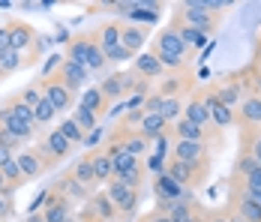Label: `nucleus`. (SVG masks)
Listing matches in <instances>:
<instances>
[{
  "label": "nucleus",
  "instance_id": "1",
  "mask_svg": "<svg viewBox=\"0 0 261 222\" xmlns=\"http://www.w3.org/2000/svg\"><path fill=\"white\" fill-rule=\"evenodd\" d=\"M63 57L84 66L87 72H102L108 66L105 60V51L99 48V39H96V27L93 30H81L75 36L66 39V48H63Z\"/></svg>",
  "mask_w": 261,
  "mask_h": 222
},
{
  "label": "nucleus",
  "instance_id": "2",
  "mask_svg": "<svg viewBox=\"0 0 261 222\" xmlns=\"http://www.w3.org/2000/svg\"><path fill=\"white\" fill-rule=\"evenodd\" d=\"M150 54L156 57L159 63L165 66V72H183L186 66H189V60L186 57H192V51L183 45L180 39H177V33L174 30H159L156 36L150 39Z\"/></svg>",
  "mask_w": 261,
  "mask_h": 222
},
{
  "label": "nucleus",
  "instance_id": "3",
  "mask_svg": "<svg viewBox=\"0 0 261 222\" xmlns=\"http://www.w3.org/2000/svg\"><path fill=\"white\" fill-rule=\"evenodd\" d=\"M33 147V153L39 156V162H42V168H45V174L54 171L60 162H66L69 156H72V144L60 135V129H51V132H42L39 138H36V144H30Z\"/></svg>",
  "mask_w": 261,
  "mask_h": 222
},
{
  "label": "nucleus",
  "instance_id": "4",
  "mask_svg": "<svg viewBox=\"0 0 261 222\" xmlns=\"http://www.w3.org/2000/svg\"><path fill=\"white\" fill-rule=\"evenodd\" d=\"M177 12L183 15L186 24L195 27L204 36H213L219 30V24H222V15L219 12H210L207 0H183V3H177Z\"/></svg>",
  "mask_w": 261,
  "mask_h": 222
},
{
  "label": "nucleus",
  "instance_id": "5",
  "mask_svg": "<svg viewBox=\"0 0 261 222\" xmlns=\"http://www.w3.org/2000/svg\"><path fill=\"white\" fill-rule=\"evenodd\" d=\"M177 186H183L186 192L189 189H201L204 186V180L210 177V168H201V165H189V162H180V159H174V156H168L165 159V171Z\"/></svg>",
  "mask_w": 261,
  "mask_h": 222
},
{
  "label": "nucleus",
  "instance_id": "6",
  "mask_svg": "<svg viewBox=\"0 0 261 222\" xmlns=\"http://www.w3.org/2000/svg\"><path fill=\"white\" fill-rule=\"evenodd\" d=\"M213 153L219 150L207 144V141H174L171 144V156L180 159V162H189V165H201V168H213Z\"/></svg>",
  "mask_w": 261,
  "mask_h": 222
},
{
  "label": "nucleus",
  "instance_id": "7",
  "mask_svg": "<svg viewBox=\"0 0 261 222\" xmlns=\"http://www.w3.org/2000/svg\"><path fill=\"white\" fill-rule=\"evenodd\" d=\"M0 27L6 30L9 45H12L15 51H21V54H27V51L39 42V36H42V33H39L33 24H27V21H21V18H15V15H6Z\"/></svg>",
  "mask_w": 261,
  "mask_h": 222
},
{
  "label": "nucleus",
  "instance_id": "8",
  "mask_svg": "<svg viewBox=\"0 0 261 222\" xmlns=\"http://www.w3.org/2000/svg\"><path fill=\"white\" fill-rule=\"evenodd\" d=\"M105 192L114 201L120 219H132V216H135L138 201H141V189H129V186H123L120 180H111V183H105Z\"/></svg>",
  "mask_w": 261,
  "mask_h": 222
},
{
  "label": "nucleus",
  "instance_id": "9",
  "mask_svg": "<svg viewBox=\"0 0 261 222\" xmlns=\"http://www.w3.org/2000/svg\"><path fill=\"white\" fill-rule=\"evenodd\" d=\"M198 84H195V78L189 69H183V72H168L162 78V84L156 87V93L162 99H186L192 90H195Z\"/></svg>",
  "mask_w": 261,
  "mask_h": 222
},
{
  "label": "nucleus",
  "instance_id": "10",
  "mask_svg": "<svg viewBox=\"0 0 261 222\" xmlns=\"http://www.w3.org/2000/svg\"><path fill=\"white\" fill-rule=\"evenodd\" d=\"M42 87H45V96L51 99V105L57 108V114L75 108V96H79V93H72V90L63 84V78H60L57 72H51L48 78H42Z\"/></svg>",
  "mask_w": 261,
  "mask_h": 222
},
{
  "label": "nucleus",
  "instance_id": "11",
  "mask_svg": "<svg viewBox=\"0 0 261 222\" xmlns=\"http://www.w3.org/2000/svg\"><path fill=\"white\" fill-rule=\"evenodd\" d=\"M168 30H174V33H177V39H180L189 51H198V48H204V45H207V36H204V33H198L195 27L186 24V21H183V15L177 12V6H174V12H171V18H168Z\"/></svg>",
  "mask_w": 261,
  "mask_h": 222
},
{
  "label": "nucleus",
  "instance_id": "12",
  "mask_svg": "<svg viewBox=\"0 0 261 222\" xmlns=\"http://www.w3.org/2000/svg\"><path fill=\"white\" fill-rule=\"evenodd\" d=\"M234 124L240 132L261 129V96H243V102L234 108Z\"/></svg>",
  "mask_w": 261,
  "mask_h": 222
},
{
  "label": "nucleus",
  "instance_id": "13",
  "mask_svg": "<svg viewBox=\"0 0 261 222\" xmlns=\"http://www.w3.org/2000/svg\"><path fill=\"white\" fill-rule=\"evenodd\" d=\"M54 72L63 78V84H66V87H69L72 93H79V90L84 93V90H87L90 72H87L84 66H79V63H72V60H66V57H63V60H60V66H57Z\"/></svg>",
  "mask_w": 261,
  "mask_h": 222
},
{
  "label": "nucleus",
  "instance_id": "14",
  "mask_svg": "<svg viewBox=\"0 0 261 222\" xmlns=\"http://www.w3.org/2000/svg\"><path fill=\"white\" fill-rule=\"evenodd\" d=\"M183 117H186V120H192V124H198V126H204V129H210V126H213V120H210V111H207V105H204V90H201V87H195V90L186 96Z\"/></svg>",
  "mask_w": 261,
  "mask_h": 222
},
{
  "label": "nucleus",
  "instance_id": "15",
  "mask_svg": "<svg viewBox=\"0 0 261 222\" xmlns=\"http://www.w3.org/2000/svg\"><path fill=\"white\" fill-rule=\"evenodd\" d=\"M201 90H204V105H207V111H210L213 126H216V129H228V126H234V108H228L225 102H219V99L210 93L207 84H204Z\"/></svg>",
  "mask_w": 261,
  "mask_h": 222
},
{
  "label": "nucleus",
  "instance_id": "16",
  "mask_svg": "<svg viewBox=\"0 0 261 222\" xmlns=\"http://www.w3.org/2000/svg\"><path fill=\"white\" fill-rule=\"evenodd\" d=\"M84 207H87V210H90V213H93L99 222H117V219H120V213H117L114 201L108 198V192H105V189L93 192V195H90V201H87Z\"/></svg>",
  "mask_w": 261,
  "mask_h": 222
},
{
  "label": "nucleus",
  "instance_id": "17",
  "mask_svg": "<svg viewBox=\"0 0 261 222\" xmlns=\"http://www.w3.org/2000/svg\"><path fill=\"white\" fill-rule=\"evenodd\" d=\"M51 186L57 189V192H63V195L69 198L72 204H75V201H84V204H87V201H90V195H93V189H87V186H81L79 180L72 177V171L60 174V177L54 180Z\"/></svg>",
  "mask_w": 261,
  "mask_h": 222
},
{
  "label": "nucleus",
  "instance_id": "18",
  "mask_svg": "<svg viewBox=\"0 0 261 222\" xmlns=\"http://www.w3.org/2000/svg\"><path fill=\"white\" fill-rule=\"evenodd\" d=\"M210 93L219 99V102H225L228 108H237L240 102H243V90H240V84H237V78H222V81H216V84H207Z\"/></svg>",
  "mask_w": 261,
  "mask_h": 222
},
{
  "label": "nucleus",
  "instance_id": "19",
  "mask_svg": "<svg viewBox=\"0 0 261 222\" xmlns=\"http://www.w3.org/2000/svg\"><path fill=\"white\" fill-rule=\"evenodd\" d=\"M147 39H150V27L132 24V21H123V36H120V45H123L126 51H132V54L138 57Z\"/></svg>",
  "mask_w": 261,
  "mask_h": 222
},
{
  "label": "nucleus",
  "instance_id": "20",
  "mask_svg": "<svg viewBox=\"0 0 261 222\" xmlns=\"http://www.w3.org/2000/svg\"><path fill=\"white\" fill-rule=\"evenodd\" d=\"M132 69L141 75L144 81H162V78L168 75V72H165V66L159 63V60L153 57V54H150V51H141V54L132 60Z\"/></svg>",
  "mask_w": 261,
  "mask_h": 222
},
{
  "label": "nucleus",
  "instance_id": "21",
  "mask_svg": "<svg viewBox=\"0 0 261 222\" xmlns=\"http://www.w3.org/2000/svg\"><path fill=\"white\" fill-rule=\"evenodd\" d=\"M120 36H123V21L120 18H108L96 27V39H99V48L111 51L120 45Z\"/></svg>",
  "mask_w": 261,
  "mask_h": 222
},
{
  "label": "nucleus",
  "instance_id": "22",
  "mask_svg": "<svg viewBox=\"0 0 261 222\" xmlns=\"http://www.w3.org/2000/svg\"><path fill=\"white\" fill-rule=\"evenodd\" d=\"M87 156H90V165H93V174H96V183H111V177H114L111 153L105 147H96V150H87Z\"/></svg>",
  "mask_w": 261,
  "mask_h": 222
},
{
  "label": "nucleus",
  "instance_id": "23",
  "mask_svg": "<svg viewBox=\"0 0 261 222\" xmlns=\"http://www.w3.org/2000/svg\"><path fill=\"white\" fill-rule=\"evenodd\" d=\"M81 108H87L96 120H102L105 114H108V108H111V102L105 99V93L99 90V84L96 87H87L84 93H81V102H79Z\"/></svg>",
  "mask_w": 261,
  "mask_h": 222
},
{
  "label": "nucleus",
  "instance_id": "24",
  "mask_svg": "<svg viewBox=\"0 0 261 222\" xmlns=\"http://www.w3.org/2000/svg\"><path fill=\"white\" fill-rule=\"evenodd\" d=\"M228 210H234V213H240L246 222H261V204H255V201H249V198L237 195V192H231L228 189V204H225Z\"/></svg>",
  "mask_w": 261,
  "mask_h": 222
},
{
  "label": "nucleus",
  "instance_id": "25",
  "mask_svg": "<svg viewBox=\"0 0 261 222\" xmlns=\"http://www.w3.org/2000/svg\"><path fill=\"white\" fill-rule=\"evenodd\" d=\"M15 162H18V168H21V174H24L27 183H30V180H39V177L45 174V168H42L39 156L33 153V147H24L21 153H15Z\"/></svg>",
  "mask_w": 261,
  "mask_h": 222
},
{
  "label": "nucleus",
  "instance_id": "26",
  "mask_svg": "<svg viewBox=\"0 0 261 222\" xmlns=\"http://www.w3.org/2000/svg\"><path fill=\"white\" fill-rule=\"evenodd\" d=\"M153 195H156V201H177V198H186L189 192H186L183 186H177L168 174H156V180H153Z\"/></svg>",
  "mask_w": 261,
  "mask_h": 222
},
{
  "label": "nucleus",
  "instance_id": "27",
  "mask_svg": "<svg viewBox=\"0 0 261 222\" xmlns=\"http://www.w3.org/2000/svg\"><path fill=\"white\" fill-rule=\"evenodd\" d=\"M168 129H171V124H168L162 114H144V120L138 124L141 138H147V141H159V138H162Z\"/></svg>",
  "mask_w": 261,
  "mask_h": 222
},
{
  "label": "nucleus",
  "instance_id": "28",
  "mask_svg": "<svg viewBox=\"0 0 261 222\" xmlns=\"http://www.w3.org/2000/svg\"><path fill=\"white\" fill-rule=\"evenodd\" d=\"M0 126H3V129H9L12 135H18L21 141H33V138H36V132H39V126L24 124V120L12 117L9 111H0Z\"/></svg>",
  "mask_w": 261,
  "mask_h": 222
},
{
  "label": "nucleus",
  "instance_id": "29",
  "mask_svg": "<svg viewBox=\"0 0 261 222\" xmlns=\"http://www.w3.org/2000/svg\"><path fill=\"white\" fill-rule=\"evenodd\" d=\"M99 90L105 93V99L114 105L117 99L126 96V87H123V69H117V72H111L108 78H102V84H99Z\"/></svg>",
  "mask_w": 261,
  "mask_h": 222
},
{
  "label": "nucleus",
  "instance_id": "30",
  "mask_svg": "<svg viewBox=\"0 0 261 222\" xmlns=\"http://www.w3.org/2000/svg\"><path fill=\"white\" fill-rule=\"evenodd\" d=\"M69 171H72V177L79 180L81 186H87V189H93V186H96V174H93V165H90V156H87V153L79 156V159L72 162V168H69Z\"/></svg>",
  "mask_w": 261,
  "mask_h": 222
},
{
  "label": "nucleus",
  "instance_id": "31",
  "mask_svg": "<svg viewBox=\"0 0 261 222\" xmlns=\"http://www.w3.org/2000/svg\"><path fill=\"white\" fill-rule=\"evenodd\" d=\"M21 66H24V54H21V51L9 48V51L0 54V75H3V78H9L12 72H18Z\"/></svg>",
  "mask_w": 261,
  "mask_h": 222
},
{
  "label": "nucleus",
  "instance_id": "32",
  "mask_svg": "<svg viewBox=\"0 0 261 222\" xmlns=\"http://www.w3.org/2000/svg\"><path fill=\"white\" fill-rule=\"evenodd\" d=\"M258 168V159L252 156V153H246V150H240V156L234 159V168H231V177H237V180H246L249 174Z\"/></svg>",
  "mask_w": 261,
  "mask_h": 222
},
{
  "label": "nucleus",
  "instance_id": "33",
  "mask_svg": "<svg viewBox=\"0 0 261 222\" xmlns=\"http://www.w3.org/2000/svg\"><path fill=\"white\" fill-rule=\"evenodd\" d=\"M240 150L252 153L261 165V129H246V132H240Z\"/></svg>",
  "mask_w": 261,
  "mask_h": 222
},
{
  "label": "nucleus",
  "instance_id": "34",
  "mask_svg": "<svg viewBox=\"0 0 261 222\" xmlns=\"http://www.w3.org/2000/svg\"><path fill=\"white\" fill-rule=\"evenodd\" d=\"M57 129H60V135H63V138H66V141H69L72 147H79V144H84V132H81V126L75 124L72 117H66V120H63V124L57 126Z\"/></svg>",
  "mask_w": 261,
  "mask_h": 222
},
{
  "label": "nucleus",
  "instance_id": "35",
  "mask_svg": "<svg viewBox=\"0 0 261 222\" xmlns=\"http://www.w3.org/2000/svg\"><path fill=\"white\" fill-rule=\"evenodd\" d=\"M183 108H186V99H165V102H162V111H159V114H162V117H165L168 124L174 126V124H177V120L183 117Z\"/></svg>",
  "mask_w": 261,
  "mask_h": 222
},
{
  "label": "nucleus",
  "instance_id": "36",
  "mask_svg": "<svg viewBox=\"0 0 261 222\" xmlns=\"http://www.w3.org/2000/svg\"><path fill=\"white\" fill-rule=\"evenodd\" d=\"M33 117H36V126H39V129H42V126H48V124H51L54 117H57V108L51 105V99H48V96L42 99V102H39V105L33 108Z\"/></svg>",
  "mask_w": 261,
  "mask_h": 222
},
{
  "label": "nucleus",
  "instance_id": "37",
  "mask_svg": "<svg viewBox=\"0 0 261 222\" xmlns=\"http://www.w3.org/2000/svg\"><path fill=\"white\" fill-rule=\"evenodd\" d=\"M69 117L81 126V132H84V135H87V132H93V129H96V124H99V120H96L87 108H81V105H75V108H72V114H69Z\"/></svg>",
  "mask_w": 261,
  "mask_h": 222
},
{
  "label": "nucleus",
  "instance_id": "38",
  "mask_svg": "<svg viewBox=\"0 0 261 222\" xmlns=\"http://www.w3.org/2000/svg\"><path fill=\"white\" fill-rule=\"evenodd\" d=\"M111 162H114V174L132 171V168H138V165H141V159H138V156H132V153H114V156H111Z\"/></svg>",
  "mask_w": 261,
  "mask_h": 222
},
{
  "label": "nucleus",
  "instance_id": "39",
  "mask_svg": "<svg viewBox=\"0 0 261 222\" xmlns=\"http://www.w3.org/2000/svg\"><path fill=\"white\" fill-rule=\"evenodd\" d=\"M156 18H159V12H153V9H147V6H141V3L135 0V6H132V15H129V21H132V24L144 21V27H147V24H153Z\"/></svg>",
  "mask_w": 261,
  "mask_h": 222
},
{
  "label": "nucleus",
  "instance_id": "40",
  "mask_svg": "<svg viewBox=\"0 0 261 222\" xmlns=\"http://www.w3.org/2000/svg\"><path fill=\"white\" fill-rule=\"evenodd\" d=\"M0 171H3V177H6V180H9V186H15V189H21V186L27 183L24 174H21V168H18V162H15V159H12V162H6Z\"/></svg>",
  "mask_w": 261,
  "mask_h": 222
},
{
  "label": "nucleus",
  "instance_id": "41",
  "mask_svg": "<svg viewBox=\"0 0 261 222\" xmlns=\"http://www.w3.org/2000/svg\"><path fill=\"white\" fill-rule=\"evenodd\" d=\"M105 60H108V66H111V63H114V66H123V63H132V60H135V54L126 51L123 45H117V48L105 51Z\"/></svg>",
  "mask_w": 261,
  "mask_h": 222
},
{
  "label": "nucleus",
  "instance_id": "42",
  "mask_svg": "<svg viewBox=\"0 0 261 222\" xmlns=\"http://www.w3.org/2000/svg\"><path fill=\"white\" fill-rule=\"evenodd\" d=\"M24 144H27V141H21L18 135H12L9 129H3V126H0V147L12 150V153H21V150H24Z\"/></svg>",
  "mask_w": 261,
  "mask_h": 222
},
{
  "label": "nucleus",
  "instance_id": "43",
  "mask_svg": "<svg viewBox=\"0 0 261 222\" xmlns=\"http://www.w3.org/2000/svg\"><path fill=\"white\" fill-rule=\"evenodd\" d=\"M15 216V198L0 195V222H9Z\"/></svg>",
  "mask_w": 261,
  "mask_h": 222
},
{
  "label": "nucleus",
  "instance_id": "44",
  "mask_svg": "<svg viewBox=\"0 0 261 222\" xmlns=\"http://www.w3.org/2000/svg\"><path fill=\"white\" fill-rule=\"evenodd\" d=\"M162 102H165V99H162L156 90H153L150 96L144 99V111H147V114H159V111H162Z\"/></svg>",
  "mask_w": 261,
  "mask_h": 222
},
{
  "label": "nucleus",
  "instance_id": "45",
  "mask_svg": "<svg viewBox=\"0 0 261 222\" xmlns=\"http://www.w3.org/2000/svg\"><path fill=\"white\" fill-rule=\"evenodd\" d=\"M102 141H105V135H102V129H99V126H96L93 132H87V135H84V144H87L90 150L102 147Z\"/></svg>",
  "mask_w": 261,
  "mask_h": 222
},
{
  "label": "nucleus",
  "instance_id": "46",
  "mask_svg": "<svg viewBox=\"0 0 261 222\" xmlns=\"http://www.w3.org/2000/svg\"><path fill=\"white\" fill-rule=\"evenodd\" d=\"M207 222H231L228 207H216V210H210V213H207Z\"/></svg>",
  "mask_w": 261,
  "mask_h": 222
},
{
  "label": "nucleus",
  "instance_id": "47",
  "mask_svg": "<svg viewBox=\"0 0 261 222\" xmlns=\"http://www.w3.org/2000/svg\"><path fill=\"white\" fill-rule=\"evenodd\" d=\"M138 222H171L165 213H159V210H147V213H141V219Z\"/></svg>",
  "mask_w": 261,
  "mask_h": 222
},
{
  "label": "nucleus",
  "instance_id": "48",
  "mask_svg": "<svg viewBox=\"0 0 261 222\" xmlns=\"http://www.w3.org/2000/svg\"><path fill=\"white\" fill-rule=\"evenodd\" d=\"M243 183H246V186H252V189H261V165H258V168H255L252 174H249Z\"/></svg>",
  "mask_w": 261,
  "mask_h": 222
},
{
  "label": "nucleus",
  "instance_id": "49",
  "mask_svg": "<svg viewBox=\"0 0 261 222\" xmlns=\"http://www.w3.org/2000/svg\"><path fill=\"white\" fill-rule=\"evenodd\" d=\"M12 159H15V153H12V150L0 147V168H3V165H6V162H12Z\"/></svg>",
  "mask_w": 261,
  "mask_h": 222
},
{
  "label": "nucleus",
  "instance_id": "50",
  "mask_svg": "<svg viewBox=\"0 0 261 222\" xmlns=\"http://www.w3.org/2000/svg\"><path fill=\"white\" fill-rule=\"evenodd\" d=\"M24 222H45V213H42V210H39V213H27Z\"/></svg>",
  "mask_w": 261,
  "mask_h": 222
},
{
  "label": "nucleus",
  "instance_id": "51",
  "mask_svg": "<svg viewBox=\"0 0 261 222\" xmlns=\"http://www.w3.org/2000/svg\"><path fill=\"white\" fill-rule=\"evenodd\" d=\"M228 213H231V222H246L243 216H240V213H234V210H228Z\"/></svg>",
  "mask_w": 261,
  "mask_h": 222
},
{
  "label": "nucleus",
  "instance_id": "52",
  "mask_svg": "<svg viewBox=\"0 0 261 222\" xmlns=\"http://www.w3.org/2000/svg\"><path fill=\"white\" fill-rule=\"evenodd\" d=\"M0 81H3V75H0Z\"/></svg>",
  "mask_w": 261,
  "mask_h": 222
},
{
  "label": "nucleus",
  "instance_id": "53",
  "mask_svg": "<svg viewBox=\"0 0 261 222\" xmlns=\"http://www.w3.org/2000/svg\"><path fill=\"white\" fill-rule=\"evenodd\" d=\"M258 66H261V63H258Z\"/></svg>",
  "mask_w": 261,
  "mask_h": 222
}]
</instances>
